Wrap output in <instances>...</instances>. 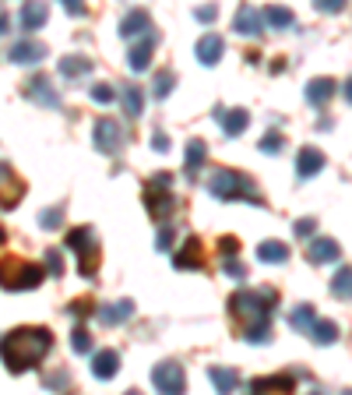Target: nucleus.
I'll list each match as a JSON object with an SVG mask.
<instances>
[{"label":"nucleus","instance_id":"obj_39","mask_svg":"<svg viewBox=\"0 0 352 395\" xmlns=\"http://www.w3.org/2000/svg\"><path fill=\"white\" fill-rule=\"evenodd\" d=\"M194 18L208 25V21H215V18H219V7H197V11H194Z\"/></svg>","mask_w":352,"mask_h":395},{"label":"nucleus","instance_id":"obj_23","mask_svg":"<svg viewBox=\"0 0 352 395\" xmlns=\"http://www.w3.org/2000/svg\"><path fill=\"white\" fill-rule=\"evenodd\" d=\"M258 258L268 261V265H278V261H285V258H289V247H285L282 240H264L261 247H258Z\"/></svg>","mask_w":352,"mask_h":395},{"label":"nucleus","instance_id":"obj_30","mask_svg":"<svg viewBox=\"0 0 352 395\" xmlns=\"http://www.w3.org/2000/svg\"><path fill=\"white\" fill-rule=\"evenodd\" d=\"M331 290H335V296H342V300H349V296H352V269H342V272L335 276V283H331Z\"/></svg>","mask_w":352,"mask_h":395},{"label":"nucleus","instance_id":"obj_17","mask_svg":"<svg viewBox=\"0 0 352 395\" xmlns=\"http://www.w3.org/2000/svg\"><path fill=\"white\" fill-rule=\"evenodd\" d=\"M46 18H50V7H46V4H25V7H21V28H25V32L43 28Z\"/></svg>","mask_w":352,"mask_h":395},{"label":"nucleus","instance_id":"obj_6","mask_svg":"<svg viewBox=\"0 0 352 395\" xmlns=\"http://www.w3.org/2000/svg\"><path fill=\"white\" fill-rule=\"evenodd\" d=\"M39 283H43V269L39 265L18 261V265H11V272H0V286H7V290H35Z\"/></svg>","mask_w":352,"mask_h":395},{"label":"nucleus","instance_id":"obj_29","mask_svg":"<svg viewBox=\"0 0 352 395\" xmlns=\"http://www.w3.org/2000/svg\"><path fill=\"white\" fill-rule=\"evenodd\" d=\"M310 335H314V339H317L321 346H328V342H331V339L339 335V328H335L331 321H314V328H310Z\"/></svg>","mask_w":352,"mask_h":395},{"label":"nucleus","instance_id":"obj_46","mask_svg":"<svg viewBox=\"0 0 352 395\" xmlns=\"http://www.w3.org/2000/svg\"><path fill=\"white\" fill-rule=\"evenodd\" d=\"M7 32V14H0V36Z\"/></svg>","mask_w":352,"mask_h":395},{"label":"nucleus","instance_id":"obj_18","mask_svg":"<svg viewBox=\"0 0 352 395\" xmlns=\"http://www.w3.org/2000/svg\"><path fill=\"white\" fill-rule=\"evenodd\" d=\"M131 314H134V300H116V303H106V307L99 310V318H102L106 325H123Z\"/></svg>","mask_w":352,"mask_h":395},{"label":"nucleus","instance_id":"obj_33","mask_svg":"<svg viewBox=\"0 0 352 395\" xmlns=\"http://www.w3.org/2000/svg\"><path fill=\"white\" fill-rule=\"evenodd\" d=\"M39 222H43L46 229H57V226L64 222V208H46V212L39 215Z\"/></svg>","mask_w":352,"mask_h":395},{"label":"nucleus","instance_id":"obj_7","mask_svg":"<svg viewBox=\"0 0 352 395\" xmlns=\"http://www.w3.org/2000/svg\"><path fill=\"white\" fill-rule=\"evenodd\" d=\"M222 50H226V43H222V36H215V32H208V36H201V39H197V46H194V53H197V60H201L204 67H211V64H219V57H222Z\"/></svg>","mask_w":352,"mask_h":395},{"label":"nucleus","instance_id":"obj_14","mask_svg":"<svg viewBox=\"0 0 352 395\" xmlns=\"http://www.w3.org/2000/svg\"><path fill=\"white\" fill-rule=\"evenodd\" d=\"M233 28L243 32V36H258V32H261V14H258L251 4H243V7L236 11V18H233Z\"/></svg>","mask_w":352,"mask_h":395},{"label":"nucleus","instance_id":"obj_44","mask_svg":"<svg viewBox=\"0 0 352 395\" xmlns=\"http://www.w3.org/2000/svg\"><path fill=\"white\" fill-rule=\"evenodd\" d=\"M64 7H67V14H82V11H85V7H82V4H78V0H67V4H64Z\"/></svg>","mask_w":352,"mask_h":395},{"label":"nucleus","instance_id":"obj_24","mask_svg":"<svg viewBox=\"0 0 352 395\" xmlns=\"http://www.w3.org/2000/svg\"><path fill=\"white\" fill-rule=\"evenodd\" d=\"M331 96H335V82H328V78H317V82H310V85H307V99H310L314 106L328 102Z\"/></svg>","mask_w":352,"mask_h":395},{"label":"nucleus","instance_id":"obj_38","mask_svg":"<svg viewBox=\"0 0 352 395\" xmlns=\"http://www.w3.org/2000/svg\"><path fill=\"white\" fill-rule=\"evenodd\" d=\"M222 269H226L233 279H243V265H240L236 258H222Z\"/></svg>","mask_w":352,"mask_h":395},{"label":"nucleus","instance_id":"obj_10","mask_svg":"<svg viewBox=\"0 0 352 395\" xmlns=\"http://www.w3.org/2000/svg\"><path fill=\"white\" fill-rule=\"evenodd\" d=\"M25 96L32 99V102H39V106H50V109L60 106V96L50 89V78H35V82H28V85H25Z\"/></svg>","mask_w":352,"mask_h":395},{"label":"nucleus","instance_id":"obj_5","mask_svg":"<svg viewBox=\"0 0 352 395\" xmlns=\"http://www.w3.org/2000/svg\"><path fill=\"white\" fill-rule=\"evenodd\" d=\"M275 303L271 290H240L233 296V310H247L254 321H268V307Z\"/></svg>","mask_w":352,"mask_h":395},{"label":"nucleus","instance_id":"obj_26","mask_svg":"<svg viewBox=\"0 0 352 395\" xmlns=\"http://www.w3.org/2000/svg\"><path fill=\"white\" fill-rule=\"evenodd\" d=\"M88 71H92V64H88L85 57H64V60H60V75H64V78H82Z\"/></svg>","mask_w":352,"mask_h":395},{"label":"nucleus","instance_id":"obj_22","mask_svg":"<svg viewBox=\"0 0 352 395\" xmlns=\"http://www.w3.org/2000/svg\"><path fill=\"white\" fill-rule=\"evenodd\" d=\"M307 254H310L317 265H324V261H335L342 251H339V244H335V240L321 237V240H314V244H310V251H307Z\"/></svg>","mask_w":352,"mask_h":395},{"label":"nucleus","instance_id":"obj_47","mask_svg":"<svg viewBox=\"0 0 352 395\" xmlns=\"http://www.w3.org/2000/svg\"><path fill=\"white\" fill-rule=\"evenodd\" d=\"M346 96H349V102H352V78L346 82Z\"/></svg>","mask_w":352,"mask_h":395},{"label":"nucleus","instance_id":"obj_45","mask_svg":"<svg viewBox=\"0 0 352 395\" xmlns=\"http://www.w3.org/2000/svg\"><path fill=\"white\" fill-rule=\"evenodd\" d=\"M321 11H342V4H335V0H324V4H321Z\"/></svg>","mask_w":352,"mask_h":395},{"label":"nucleus","instance_id":"obj_4","mask_svg":"<svg viewBox=\"0 0 352 395\" xmlns=\"http://www.w3.org/2000/svg\"><path fill=\"white\" fill-rule=\"evenodd\" d=\"M152 382H155L159 395H183L187 392V374H183V367H180L176 360H163V364L152 371Z\"/></svg>","mask_w":352,"mask_h":395},{"label":"nucleus","instance_id":"obj_3","mask_svg":"<svg viewBox=\"0 0 352 395\" xmlns=\"http://www.w3.org/2000/svg\"><path fill=\"white\" fill-rule=\"evenodd\" d=\"M145 201H148V215L163 219L173 212V177L170 173H155L145 184Z\"/></svg>","mask_w":352,"mask_h":395},{"label":"nucleus","instance_id":"obj_21","mask_svg":"<svg viewBox=\"0 0 352 395\" xmlns=\"http://www.w3.org/2000/svg\"><path fill=\"white\" fill-rule=\"evenodd\" d=\"M321 166H324V156H321L317 148H303V152H299V159H296V170H299V177H303V180H307V177H314Z\"/></svg>","mask_w":352,"mask_h":395},{"label":"nucleus","instance_id":"obj_16","mask_svg":"<svg viewBox=\"0 0 352 395\" xmlns=\"http://www.w3.org/2000/svg\"><path fill=\"white\" fill-rule=\"evenodd\" d=\"M208 378H211V385H215V392L219 395H233L236 392V385H240V374L229 371V367H211Z\"/></svg>","mask_w":352,"mask_h":395},{"label":"nucleus","instance_id":"obj_28","mask_svg":"<svg viewBox=\"0 0 352 395\" xmlns=\"http://www.w3.org/2000/svg\"><path fill=\"white\" fill-rule=\"evenodd\" d=\"M314 321H317V318H314V307H307V303H303V307H296V310H292V328L310 332V328H314Z\"/></svg>","mask_w":352,"mask_h":395},{"label":"nucleus","instance_id":"obj_49","mask_svg":"<svg viewBox=\"0 0 352 395\" xmlns=\"http://www.w3.org/2000/svg\"><path fill=\"white\" fill-rule=\"evenodd\" d=\"M127 395H141V392H127Z\"/></svg>","mask_w":352,"mask_h":395},{"label":"nucleus","instance_id":"obj_12","mask_svg":"<svg viewBox=\"0 0 352 395\" xmlns=\"http://www.w3.org/2000/svg\"><path fill=\"white\" fill-rule=\"evenodd\" d=\"M148 36V11H141V7H134V11H127L123 14V21H120V36L123 39H134V36Z\"/></svg>","mask_w":352,"mask_h":395},{"label":"nucleus","instance_id":"obj_2","mask_svg":"<svg viewBox=\"0 0 352 395\" xmlns=\"http://www.w3.org/2000/svg\"><path fill=\"white\" fill-rule=\"evenodd\" d=\"M208 191L219 198V201H233V198H247V201H258L261 205V191L236 170H219L211 180H208Z\"/></svg>","mask_w":352,"mask_h":395},{"label":"nucleus","instance_id":"obj_48","mask_svg":"<svg viewBox=\"0 0 352 395\" xmlns=\"http://www.w3.org/2000/svg\"><path fill=\"white\" fill-rule=\"evenodd\" d=\"M0 244H4V229H0Z\"/></svg>","mask_w":352,"mask_h":395},{"label":"nucleus","instance_id":"obj_1","mask_svg":"<svg viewBox=\"0 0 352 395\" xmlns=\"http://www.w3.org/2000/svg\"><path fill=\"white\" fill-rule=\"evenodd\" d=\"M53 346V335L50 328H14L0 339V360L11 374H21L28 367H35Z\"/></svg>","mask_w":352,"mask_h":395},{"label":"nucleus","instance_id":"obj_11","mask_svg":"<svg viewBox=\"0 0 352 395\" xmlns=\"http://www.w3.org/2000/svg\"><path fill=\"white\" fill-rule=\"evenodd\" d=\"M116 371H120V357H116L113 350H102V353H95V357H92V374H95L99 382L116 378Z\"/></svg>","mask_w":352,"mask_h":395},{"label":"nucleus","instance_id":"obj_41","mask_svg":"<svg viewBox=\"0 0 352 395\" xmlns=\"http://www.w3.org/2000/svg\"><path fill=\"white\" fill-rule=\"evenodd\" d=\"M46 258H50V272H53V276H60V272H64V265H60V254H57V251H50Z\"/></svg>","mask_w":352,"mask_h":395},{"label":"nucleus","instance_id":"obj_43","mask_svg":"<svg viewBox=\"0 0 352 395\" xmlns=\"http://www.w3.org/2000/svg\"><path fill=\"white\" fill-rule=\"evenodd\" d=\"M310 229H314V219H299V222H296V233H299V237H307Z\"/></svg>","mask_w":352,"mask_h":395},{"label":"nucleus","instance_id":"obj_40","mask_svg":"<svg viewBox=\"0 0 352 395\" xmlns=\"http://www.w3.org/2000/svg\"><path fill=\"white\" fill-rule=\"evenodd\" d=\"M152 148H155V152H166V148H170V138H166L163 131H155V138H152Z\"/></svg>","mask_w":352,"mask_h":395},{"label":"nucleus","instance_id":"obj_8","mask_svg":"<svg viewBox=\"0 0 352 395\" xmlns=\"http://www.w3.org/2000/svg\"><path fill=\"white\" fill-rule=\"evenodd\" d=\"M7 57H11L14 64H39V60L46 57V46L35 43V39H21V43H14V46L7 50Z\"/></svg>","mask_w":352,"mask_h":395},{"label":"nucleus","instance_id":"obj_19","mask_svg":"<svg viewBox=\"0 0 352 395\" xmlns=\"http://www.w3.org/2000/svg\"><path fill=\"white\" fill-rule=\"evenodd\" d=\"M292 389V378L289 374H275V378H258L251 385V395H268V392H289Z\"/></svg>","mask_w":352,"mask_h":395},{"label":"nucleus","instance_id":"obj_37","mask_svg":"<svg viewBox=\"0 0 352 395\" xmlns=\"http://www.w3.org/2000/svg\"><path fill=\"white\" fill-rule=\"evenodd\" d=\"M92 99H95V102H113L116 92H113L109 85H95V89H92Z\"/></svg>","mask_w":352,"mask_h":395},{"label":"nucleus","instance_id":"obj_35","mask_svg":"<svg viewBox=\"0 0 352 395\" xmlns=\"http://www.w3.org/2000/svg\"><path fill=\"white\" fill-rule=\"evenodd\" d=\"M173 226H163V229H159V240H155V247H159V251H170V247H173Z\"/></svg>","mask_w":352,"mask_h":395},{"label":"nucleus","instance_id":"obj_42","mask_svg":"<svg viewBox=\"0 0 352 395\" xmlns=\"http://www.w3.org/2000/svg\"><path fill=\"white\" fill-rule=\"evenodd\" d=\"M46 389H60V392H64V389H67V374H57V378H50V382H46Z\"/></svg>","mask_w":352,"mask_h":395},{"label":"nucleus","instance_id":"obj_9","mask_svg":"<svg viewBox=\"0 0 352 395\" xmlns=\"http://www.w3.org/2000/svg\"><path fill=\"white\" fill-rule=\"evenodd\" d=\"M120 141H123V131L113 124V120H99L95 124V145L102 148V152H120Z\"/></svg>","mask_w":352,"mask_h":395},{"label":"nucleus","instance_id":"obj_32","mask_svg":"<svg viewBox=\"0 0 352 395\" xmlns=\"http://www.w3.org/2000/svg\"><path fill=\"white\" fill-rule=\"evenodd\" d=\"M173 85H176L173 71H159V78H155V99H166L173 92Z\"/></svg>","mask_w":352,"mask_h":395},{"label":"nucleus","instance_id":"obj_34","mask_svg":"<svg viewBox=\"0 0 352 395\" xmlns=\"http://www.w3.org/2000/svg\"><path fill=\"white\" fill-rule=\"evenodd\" d=\"M71 339H75V342H71V346H75V353H92V335H88L85 328H75V335H71Z\"/></svg>","mask_w":352,"mask_h":395},{"label":"nucleus","instance_id":"obj_36","mask_svg":"<svg viewBox=\"0 0 352 395\" xmlns=\"http://www.w3.org/2000/svg\"><path fill=\"white\" fill-rule=\"evenodd\" d=\"M278 145H282L278 131H268V134H264V141H261V152H268V156H271V152H278Z\"/></svg>","mask_w":352,"mask_h":395},{"label":"nucleus","instance_id":"obj_13","mask_svg":"<svg viewBox=\"0 0 352 395\" xmlns=\"http://www.w3.org/2000/svg\"><path fill=\"white\" fill-rule=\"evenodd\" d=\"M247 124H251L247 109H219V127H222L229 138L243 134V131H247Z\"/></svg>","mask_w":352,"mask_h":395},{"label":"nucleus","instance_id":"obj_20","mask_svg":"<svg viewBox=\"0 0 352 395\" xmlns=\"http://www.w3.org/2000/svg\"><path fill=\"white\" fill-rule=\"evenodd\" d=\"M204 159H208V145H204L201 138L187 141V159H183V166H187V173H190V177L204 166Z\"/></svg>","mask_w":352,"mask_h":395},{"label":"nucleus","instance_id":"obj_15","mask_svg":"<svg viewBox=\"0 0 352 395\" xmlns=\"http://www.w3.org/2000/svg\"><path fill=\"white\" fill-rule=\"evenodd\" d=\"M152 50H155V36L148 32L138 46H131V57H127L131 71H145V67H148V60H152Z\"/></svg>","mask_w":352,"mask_h":395},{"label":"nucleus","instance_id":"obj_31","mask_svg":"<svg viewBox=\"0 0 352 395\" xmlns=\"http://www.w3.org/2000/svg\"><path fill=\"white\" fill-rule=\"evenodd\" d=\"M264 18H268L275 28H285V25H292V11H285V7H268V11H264Z\"/></svg>","mask_w":352,"mask_h":395},{"label":"nucleus","instance_id":"obj_27","mask_svg":"<svg viewBox=\"0 0 352 395\" xmlns=\"http://www.w3.org/2000/svg\"><path fill=\"white\" fill-rule=\"evenodd\" d=\"M194 254H201V247H197V240H187V247H183V251L176 254L173 265H176V269H197L201 261H197Z\"/></svg>","mask_w":352,"mask_h":395},{"label":"nucleus","instance_id":"obj_25","mask_svg":"<svg viewBox=\"0 0 352 395\" xmlns=\"http://www.w3.org/2000/svg\"><path fill=\"white\" fill-rule=\"evenodd\" d=\"M120 99H123V109H127V117H141V109H145V96H141V89H134V85H123V89H120Z\"/></svg>","mask_w":352,"mask_h":395}]
</instances>
